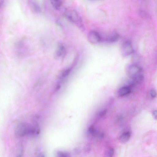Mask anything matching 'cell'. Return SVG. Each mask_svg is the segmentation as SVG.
Instances as JSON below:
<instances>
[{"mask_svg": "<svg viewBox=\"0 0 157 157\" xmlns=\"http://www.w3.org/2000/svg\"><path fill=\"white\" fill-rule=\"evenodd\" d=\"M150 94L151 97L152 98H155L156 96V92L154 89H152L150 92Z\"/></svg>", "mask_w": 157, "mask_h": 157, "instance_id": "obj_16", "label": "cell"}, {"mask_svg": "<svg viewBox=\"0 0 157 157\" xmlns=\"http://www.w3.org/2000/svg\"><path fill=\"white\" fill-rule=\"evenodd\" d=\"M121 49L122 55L125 57L131 54L133 51L131 43L129 41L123 42L121 45Z\"/></svg>", "mask_w": 157, "mask_h": 157, "instance_id": "obj_4", "label": "cell"}, {"mask_svg": "<svg viewBox=\"0 0 157 157\" xmlns=\"http://www.w3.org/2000/svg\"><path fill=\"white\" fill-rule=\"evenodd\" d=\"M88 39L89 42L93 45L99 43L102 40L99 34L97 32L92 31L90 32L88 36Z\"/></svg>", "mask_w": 157, "mask_h": 157, "instance_id": "obj_5", "label": "cell"}, {"mask_svg": "<svg viewBox=\"0 0 157 157\" xmlns=\"http://www.w3.org/2000/svg\"><path fill=\"white\" fill-rule=\"evenodd\" d=\"M51 4L53 7L56 10H59L62 5L61 0H50Z\"/></svg>", "mask_w": 157, "mask_h": 157, "instance_id": "obj_10", "label": "cell"}, {"mask_svg": "<svg viewBox=\"0 0 157 157\" xmlns=\"http://www.w3.org/2000/svg\"><path fill=\"white\" fill-rule=\"evenodd\" d=\"M131 136V133L129 132H125L120 136L119 137V140L122 143H125L129 140Z\"/></svg>", "mask_w": 157, "mask_h": 157, "instance_id": "obj_9", "label": "cell"}, {"mask_svg": "<svg viewBox=\"0 0 157 157\" xmlns=\"http://www.w3.org/2000/svg\"><path fill=\"white\" fill-rule=\"evenodd\" d=\"M57 156L59 157H69L70 156V154L67 152L58 151L57 152Z\"/></svg>", "mask_w": 157, "mask_h": 157, "instance_id": "obj_12", "label": "cell"}, {"mask_svg": "<svg viewBox=\"0 0 157 157\" xmlns=\"http://www.w3.org/2000/svg\"><path fill=\"white\" fill-rule=\"evenodd\" d=\"M88 133L89 135L92 136H95L97 133V131L93 126L90 127L88 129Z\"/></svg>", "mask_w": 157, "mask_h": 157, "instance_id": "obj_14", "label": "cell"}, {"mask_svg": "<svg viewBox=\"0 0 157 157\" xmlns=\"http://www.w3.org/2000/svg\"><path fill=\"white\" fill-rule=\"evenodd\" d=\"M40 132V129L37 124L32 125L25 122L21 123L16 126L15 134L17 137L25 136H36Z\"/></svg>", "mask_w": 157, "mask_h": 157, "instance_id": "obj_1", "label": "cell"}, {"mask_svg": "<svg viewBox=\"0 0 157 157\" xmlns=\"http://www.w3.org/2000/svg\"><path fill=\"white\" fill-rule=\"evenodd\" d=\"M152 115L153 118L157 120V110H154L152 113Z\"/></svg>", "mask_w": 157, "mask_h": 157, "instance_id": "obj_18", "label": "cell"}, {"mask_svg": "<svg viewBox=\"0 0 157 157\" xmlns=\"http://www.w3.org/2000/svg\"><path fill=\"white\" fill-rule=\"evenodd\" d=\"M114 153V148H110L107 150L106 152L105 155L106 156L111 157L113 156Z\"/></svg>", "mask_w": 157, "mask_h": 157, "instance_id": "obj_15", "label": "cell"}, {"mask_svg": "<svg viewBox=\"0 0 157 157\" xmlns=\"http://www.w3.org/2000/svg\"><path fill=\"white\" fill-rule=\"evenodd\" d=\"M131 92L130 88L128 86H124L120 88L118 90V93L121 97L124 96L129 94Z\"/></svg>", "mask_w": 157, "mask_h": 157, "instance_id": "obj_8", "label": "cell"}, {"mask_svg": "<svg viewBox=\"0 0 157 157\" xmlns=\"http://www.w3.org/2000/svg\"><path fill=\"white\" fill-rule=\"evenodd\" d=\"M107 112L106 110H104L100 111L99 114V115L100 117H103L105 115Z\"/></svg>", "mask_w": 157, "mask_h": 157, "instance_id": "obj_17", "label": "cell"}, {"mask_svg": "<svg viewBox=\"0 0 157 157\" xmlns=\"http://www.w3.org/2000/svg\"><path fill=\"white\" fill-rule=\"evenodd\" d=\"M84 148V151L86 152H89L91 149V147L90 146L88 145H86Z\"/></svg>", "mask_w": 157, "mask_h": 157, "instance_id": "obj_19", "label": "cell"}, {"mask_svg": "<svg viewBox=\"0 0 157 157\" xmlns=\"http://www.w3.org/2000/svg\"><path fill=\"white\" fill-rule=\"evenodd\" d=\"M30 7L32 11L36 13H39L41 12V9L40 7L36 3L31 2L30 4Z\"/></svg>", "mask_w": 157, "mask_h": 157, "instance_id": "obj_11", "label": "cell"}, {"mask_svg": "<svg viewBox=\"0 0 157 157\" xmlns=\"http://www.w3.org/2000/svg\"><path fill=\"white\" fill-rule=\"evenodd\" d=\"M71 71V69H68L63 71L60 75V78L62 79L65 78L69 75Z\"/></svg>", "mask_w": 157, "mask_h": 157, "instance_id": "obj_13", "label": "cell"}, {"mask_svg": "<svg viewBox=\"0 0 157 157\" xmlns=\"http://www.w3.org/2000/svg\"><path fill=\"white\" fill-rule=\"evenodd\" d=\"M64 15L69 21L74 24L78 27H82V19L77 12L75 10H67L65 11Z\"/></svg>", "mask_w": 157, "mask_h": 157, "instance_id": "obj_2", "label": "cell"}, {"mask_svg": "<svg viewBox=\"0 0 157 157\" xmlns=\"http://www.w3.org/2000/svg\"><path fill=\"white\" fill-rule=\"evenodd\" d=\"M66 53L65 47L62 44H60L58 46V49L55 52V57L59 58L64 56Z\"/></svg>", "mask_w": 157, "mask_h": 157, "instance_id": "obj_6", "label": "cell"}, {"mask_svg": "<svg viewBox=\"0 0 157 157\" xmlns=\"http://www.w3.org/2000/svg\"><path fill=\"white\" fill-rule=\"evenodd\" d=\"M119 38V35L116 32H114L106 39L105 41L108 43H113L118 41Z\"/></svg>", "mask_w": 157, "mask_h": 157, "instance_id": "obj_7", "label": "cell"}, {"mask_svg": "<svg viewBox=\"0 0 157 157\" xmlns=\"http://www.w3.org/2000/svg\"><path fill=\"white\" fill-rule=\"evenodd\" d=\"M75 152L77 154H78L80 152V150L78 148H76L75 150Z\"/></svg>", "mask_w": 157, "mask_h": 157, "instance_id": "obj_20", "label": "cell"}, {"mask_svg": "<svg viewBox=\"0 0 157 157\" xmlns=\"http://www.w3.org/2000/svg\"><path fill=\"white\" fill-rule=\"evenodd\" d=\"M126 71L128 76L130 78H133L140 74L141 69L137 65L131 64L127 67Z\"/></svg>", "mask_w": 157, "mask_h": 157, "instance_id": "obj_3", "label": "cell"}]
</instances>
